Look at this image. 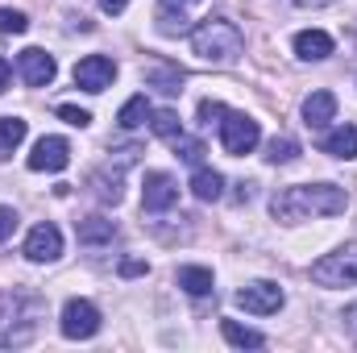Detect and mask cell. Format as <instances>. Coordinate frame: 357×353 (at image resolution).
Returning <instances> with one entry per match:
<instances>
[{"instance_id":"1","label":"cell","mask_w":357,"mask_h":353,"mask_svg":"<svg viewBox=\"0 0 357 353\" xmlns=\"http://www.w3.org/2000/svg\"><path fill=\"white\" fill-rule=\"evenodd\" d=\"M345 208H349V195L337 183H295L270 200V216L282 225H299L312 216H341Z\"/></svg>"},{"instance_id":"2","label":"cell","mask_w":357,"mask_h":353,"mask_svg":"<svg viewBox=\"0 0 357 353\" xmlns=\"http://www.w3.org/2000/svg\"><path fill=\"white\" fill-rule=\"evenodd\" d=\"M191 50H195L199 59L225 67V63H237V59H241L245 38H241V29H237L233 21H225V17H204V21L191 29Z\"/></svg>"},{"instance_id":"3","label":"cell","mask_w":357,"mask_h":353,"mask_svg":"<svg viewBox=\"0 0 357 353\" xmlns=\"http://www.w3.org/2000/svg\"><path fill=\"white\" fill-rule=\"evenodd\" d=\"M42 312H46L42 299H13V303H4V312H0V345H25L38 333Z\"/></svg>"},{"instance_id":"4","label":"cell","mask_w":357,"mask_h":353,"mask_svg":"<svg viewBox=\"0 0 357 353\" xmlns=\"http://www.w3.org/2000/svg\"><path fill=\"white\" fill-rule=\"evenodd\" d=\"M312 283L320 287H357V246H341L312 266Z\"/></svg>"},{"instance_id":"5","label":"cell","mask_w":357,"mask_h":353,"mask_svg":"<svg viewBox=\"0 0 357 353\" xmlns=\"http://www.w3.org/2000/svg\"><path fill=\"white\" fill-rule=\"evenodd\" d=\"M258 137H262V129H258L254 117H245V112H225V121H220V146H225L233 158H245V154L258 146Z\"/></svg>"},{"instance_id":"6","label":"cell","mask_w":357,"mask_h":353,"mask_svg":"<svg viewBox=\"0 0 357 353\" xmlns=\"http://www.w3.org/2000/svg\"><path fill=\"white\" fill-rule=\"evenodd\" d=\"M59 329L67 341H88L100 333V308L91 299H67L63 303V316H59Z\"/></svg>"},{"instance_id":"7","label":"cell","mask_w":357,"mask_h":353,"mask_svg":"<svg viewBox=\"0 0 357 353\" xmlns=\"http://www.w3.org/2000/svg\"><path fill=\"white\" fill-rule=\"evenodd\" d=\"M282 303H287V295H282V287L270 283V278L245 283V287L237 291V308H245V312H254V316H270V312H278Z\"/></svg>"},{"instance_id":"8","label":"cell","mask_w":357,"mask_h":353,"mask_svg":"<svg viewBox=\"0 0 357 353\" xmlns=\"http://www.w3.org/2000/svg\"><path fill=\"white\" fill-rule=\"evenodd\" d=\"M25 258L29 262H59L63 258V233H59V225H50V220L33 225L29 237H25Z\"/></svg>"},{"instance_id":"9","label":"cell","mask_w":357,"mask_h":353,"mask_svg":"<svg viewBox=\"0 0 357 353\" xmlns=\"http://www.w3.org/2000/svg\"><path fill=\"white\" fill-rule=\"evenodd\" d=\"M112 80H116V63H112L108 54H88V59L75 63V88L91 91V96L104 91Z\"/></svg>"},{"instance_id":"10","label":"cell","mask_w":357,"mask_h":353,"mask_svg":"<svg viewBox=\"0 0 357 353\" xmlns=\"http://www.w3.org/2000/svg\"><path fill=\"white\" fill-rule=\"evenodd\" d=\"M178 204V183L167 171H146V187H142V208L146 212H167Z\"/></svg>"},{"instance_id":"11","label":"cell","mask_w":357,"mask_h":353,"mask_svg":"<svg viewBox=\"0 0 357 353\" xmlns=\"http://www.w3.org/2000/svg\"><path fill=\"white\" fill-rule=\"evenodd\" d=\"M17 71H21V80H25L29 88H46V84H54V75H59V63H54V54H46V50L29 46V50H21V59H17Z\"/></svg>"},{"instance_id":"12","label":"cell","mask_w":357,"mask_h":353,"mask_svg":"<svg viewBox=\"0 0 357 353\" xmlns=\"http://www.w3.org/2000/svg\"><path fill=\"white\" fill-rule=\"evenodd\" d=\"M133 154L137 150H116V167H112V158L91 175V187H96V195L104 200V204H116L121 200V179H125V167L133 163Z\"/></svg>"},{"instance_id":"13","label":"cell","mask_w":357,"mask_h":353,"mask_svg":"<svg viewBox=\"0 0 357 353\" xmlns=\"http://www.w3.org/2000/svg\"><path fill=\"white\" fill-rule=\"evenodd\" d=\"M67 163H71V142L67 137H42L38 146H33V154H29V171H67Z\"/></svg>"},{"instance_id":"14","label":"cell","mask_w":357,"mask_h":353,"mask_svg":"<svg viewBox=\"0 0 357 353\" xmlns=\"http://www.w3.org/2000/svg\"><path fill=\"white\" fill-rule=\"evenodd\" d=\"M295 54L303 63H324L333 54V38L324 29H303V33H295Z\"/></svg>"},{"instance_id":"15","label":"cell","mask_w":357,"mask_h":353,"mask_svg":"<svg viewBox=\"0 0 357 353\" xmlns=\"http://www.w3.org/2000/svg\"><path fill=\"white\" fill-rule=\"evenodd\" d=\"M333 117H337V96H333V91H312V96L303 100V121H307L312 129H324Z\"/></svg>"},{"instance_id":"16","label":"cell","mask_w":357,"mask_h":353,"mask_svg":"<svg viewBox=\"0 0 357 353\" xmlns=\"http://www.w3.org/2000/svg\"><path fill=\"white\" fill-rule=\"evenodd\" d=\"M191 195H195V200H204V204H216V200L225 195V175L199 163V167H195V175H191Z\"/></svg>"},{"instance_id":"17","label":"cell","mask_w":357,"mask_h":353,"mask_svg":"<svg viewBox=\"0 0 357 353\" xmlns=\"http://www.w3.org/2000/svg\"><path fill=\"white\" fill-rule=\"evenodd\" d=\"M175 283L187 291V295H212V287H216V278H212L208 266H178Z\"/></svg>"},{"instance_id":"18","label":"cell","mask_w":357,"mask_h":353,"mask_svg":"<svg viewBox=\"0 0 357 353\" xmlns=\"http://www.w3.org/2000/svg\"><path fill=\"white\" fill-rule=\"evenodd\" d=\"M183 67H171V63H150L146 67V84L158 91H167V96H175V91H183Z\"/></svg>"},{"instance_id":"19","label":"cell","mask_w":357,"mask_h":353,"mask_svg":"<svg viewBox=\"0 0 357 353\" xmlns=\"http://www.w3.org/2000/svg\"><path fill=\"white\" fill-rule=\"evenodd\" d=\"M320 150H324V154H333V158H354V154H357V129H354V125H337L333 133H324Z\"/></svg>"},{"instance_id":"20","label":"cell","mask_w":357,"mask_h":353,"mask_svg":"<svg viewBox=\"0 0 357 353\" xmlns=\"http://www.w3.org/2000/svg\"><path fill=\"white\" fill-rule=\"evenodd\" d=\"M112 237H116V225H112V220H104V216H88V220H79V241H84L88 250L112 246Z\"/></svg>"},{"instance_id":"21","label":"cell","mask_w":357,"mask_h":353,"mask_svg":"<svg viewBox=\"0 0 357 353\" xmlns=\"http://www.w3.org/2000/svg\"><path fill=\"white\" fill-rule=\"evenodd\" d=\"M150 117H154L150 100H146V96H133V100H125V104H121V112H116V125H121V129H142Z\"/></svg>"},{"instance_id":"22","label":"cell","mask_w":357,"mask_h":353,"mask_svg":"<svg viewBox=\"0 0 357 353\" xmlns=\"http://www.w3.org/2000/svg\"><path fill=\"white\" fill-rule=\"evenodd\" d=\"M25 133H29V125L21 117H0V158H8L25 142Z\"/></svg>"},{"instance_id":"23","label":"cell","mask_w":357,"mask_h":353,"mask_svg":"<svg viewBox=\"0 0 357 353\" xmlns=\"http://www.w3.org/2000/svg\"><path fill=\"white\" fill-rule=\"evenodd\" d=\"M220 333H225V341H229V345H237V350H258V345H266V337H262V333L241 329L237 320H220Z\"/></svg>"},{"instance_id":"24","label":"cell","mask_w":357,"mask_h":353,"mask_svg":"<svg viewBox=\"0 0 357 353\" xmlns=\"http://www.w3.org/2000/svg\"><path fill=\"white\" fill-rule=\"evenodd\" d=\"M158 29H162V33H183V29H187V13H183V0H162V13H158Z\"/></svg>"},{"instance_id":"25","label":"cell","mask_w":357,"mask_h":353,"mask_svg":"<svg viewBox=\"0 0 357 353\" xmlns=\"http://www.w3.org/2000/svg\"><path fill=\"white\" fill-rule=\"evenodd\" d=\"M150 129H154L158 137H167V142H175L178 133H183V125H178V112H175V108H158V112L150 117Z\"/></svg>"},{"instance_id":"26","label":"cell","mask_w":357,"mask_h":353,"mask_svg":"<svg viewBox=\"0 0 357 353\" xmlns=\"http://www.w3.org/2000/svg\"><path fill=\"white\" fill-rule=\"evenodd\" d=\"M299 158V142L295 137H274V142H266V163H295Z\"/></svg>"},{"instance_id":"27","label":"cell","mask_w":357,"mask_h":353,"mask_svg":"<svg viewBox=\"0 0 357 353\" xmlns=\"http://www.w3.org/2000/svg\"><path fill=\"white\" fill-rule=\"evenodd\" d=\"M171 146H175V154L183 158V163L199 167V158H204V142H195V137H183V133H178V137L171 142Z\"/></svg>"},{"instance_id":"28","label":"cell","mask_w":357,"mask_h":353,"mask_svg":"<svg viewBox=\"0 0 357 353\" xmlns=\"http://www.w3.org/2000/svg\"><path fill=\"white\" fill-rule=\"evenodd\" d=\"M29 29V17L21 8H0V33H25Z\"/></svg>"},{"instance_id":"29","label":"cell","mask_w":357,"mask_h":353,"mask_svg":"<svg viewBox=\"0 0 357 353\" xmlns=\"http://www.w3.org/2000/svg\"><path fill=\"white\" fill-rule=\"evenodd\" d=\"M54 112H59L67 125H75V129H88V125H91V112H88V108H75V104H59Z\"/></svg>"},{"instance_id":"30","label":"cell","mask_w":357,"mask_h":353,"mask_svg":"<svg viewBox=\"0 0 357 353\" xmlns=\"http://www.w3.org/2000/svg\"><path fill=\"white\" fill-rule=\"evenodd\" d=\"M17 208H8V204H0V241H8L13 233H17Z\"/></svg>"},{"instance_id":"31","label":"cell","mask_w":357,"mask_h":353,"mask_svg":"<svg viewBox=\"0 0 357 353\" xmlns=\"http://www.w3.org/2000/svg\"><path fill=\"white\" fill-rule=\"evenodd\" d=\"M216 117H225V104H220V100H199V121L212 125Z\"/></svg>"},{"instance_id":"32","label":"cell","mask_w":357,"mask_h":353,"mask_svg":"<svg viewBox=\"0 0 357 353\" xmlns=\"http://www.w3.org/2000/svg\"><path fill=\"white\" fill-rule=\"evenodd\" d=\"M146 270H150V266L142 262V258H125V262H121V274H125V278H137V274H146Z\"/></svg>"},{"instance_id":"33","label":"cell","mask_w":357,"mask_h":353,"mask_svg":"<svg viewBox=\"0 0 357 353\" xmlns=\"http://www.w3.org/2000/svg\"><path fill=\"white\" fill-rule=\"evenodd\" d=\"M100 8H104L108 17H116V13H125V8H129V0H100Z\"/></svg>"},{"instance_id":"34","label":"cell","mask_w":357,"mask_h":353,"mask_svg":"<svg viewBox=\"0 0 357 353\" xmlns=\"http://www.w3.org/2000/svg\"><path fill=\"white\" fill-rule=\"evenodd\" d=\"M345 329L357 337V303H349V308H345Z\"/></svg>"},{"instance_id":"35","label":"cell","mask_w":357,"mask_h":353,"mask_svg":"<svg viewBox=\"0 0 357 353\" xmlns=\"http://www.w3.org/2000/svg\"><path fill=\"white\" fill-rule=\"evenodd\" d=\"M8 75H13V67H8V59L0 54V91L8 88Z\"/></svg>"}]
</instances>
